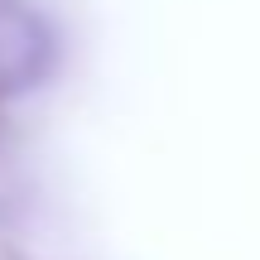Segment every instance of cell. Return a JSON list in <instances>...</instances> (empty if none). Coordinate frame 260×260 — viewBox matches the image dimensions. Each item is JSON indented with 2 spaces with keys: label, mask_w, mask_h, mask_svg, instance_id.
<instances>
[{
  "label": "cell",
  "mask_w": 260,
  "mask_h": 260,
  "mask_svg": "<svg viewBox=\"0 0 260 260\" xmlns=\"http://www.w3.org/2000/svg\"><path fill=\"white\" fill-rule=\"evenodd\" d=\"M48 58H53V39L44 19L19 0H0V92H19L39 82Z\"/></svg>",
  "instance_id": "cell-1"
}]
</instances>
